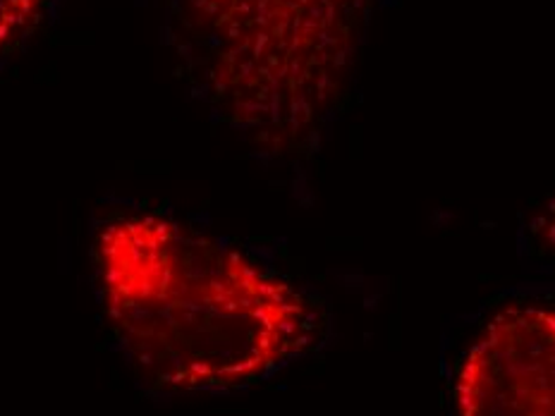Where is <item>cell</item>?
Here are the masks:
<instances>
[{
	"label": "cell",
	"mask_w": 555,
	"mask_h": 416,
	"mask_svg": "<svg viewBox=\"0 0 555 416\" xmlns=\"http://www.w3.org/2000/svg\"><path fill=\"white\" fill-rule=\"evenodd\" d=\"M94 263L115 338L158 390L261 384L319 338V309L295 283L178 218H108Z\"/></svg>",
	"instance_id": "cell-1"
},
{
	"label": "cell",
	"mask_w": 555,
	"mask_h": 416,
	"mask_svg": "<svg viewBox=\"0 0 555 416\" xmlns=\"http://www.w3.org/2000/svg\"><path fill=\"white\" fill-rule=\"evenodd\" d=\"M51 0H0V57L8 55L41 25Z\"/></svg>",
	"instance_id": "cell-4"
},
{
	"label": "cell",
	"mask_w": 555,
	"mask_h": 416,
	"mask_svg": "<svg viewBox=\"0 0 555 416\" xmlns=\"http://www.w3.org/2000/svg\"><path fill=\"white\" fill-rule=\"evenodd\" d=\"M376 0H180L208 106L273 158L314 152Z\"/></svg>",
	"instance_id": "cell-2"
},
{
	"label": "cell",
	"mask_w": 555,
	"mask_h": 416,
	"mask_svg": "<svg viewBox=\"0 0 555 416\" xmlns=\"http://www.w3.org/2000/svg\"><path fill=\"white\" fill-rule=\"evenodd\" d=\"M453 398L457 416H555V309L495 311L462 356Z\"/></svg>",
	"instance_id": "cell-3"
},
{
	"label": "cell",
	"mask_w": 555,
	"mask_h": 416,
	"mask_svg": "<svg viewBox=\"0 0 555 416\" xmlns=\"http://www.w3.org/2000/svg\"><path fill=\"white\" fill-rule=\"evenodd\" d=\"M531 235H534L543 251L555 253V196L534 216V221H531Z\"/></svg>",
	"instance_id": "cell-5"
}]
</instances>
